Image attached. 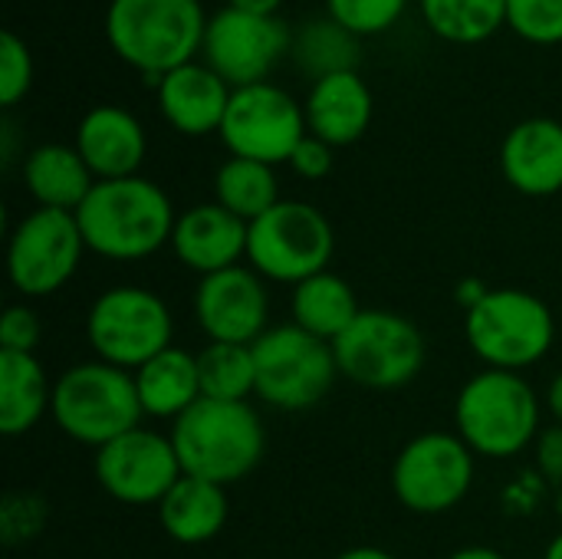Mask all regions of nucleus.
<instances>
[{
  "instance_id": "obj_1",
  "label": "nucleus",
  "mask_w": 562,
  "mask_h": 559,
  "mask_svg": "<svg viewBox=\"0 0 562 559\" xmlns=\"http://www.w3.org/2000/svg\"><path fill=\"white\" fill-rule=\"evenodd\" d=\"M86 250L115 264L155 257L171 244L178 211L161 185L145 175L95 181L76 211Z\"/></svg>"
},
{
  "instance_id": "obj_2",
  "label": "nucleus",
  "mask_w": 562,
  "mask_h": 559,
  "mask_svg": "<svg viewBox=\"0 0 562 559\" xmlns=\"http://www.w3.org/2000/svg\"><path fill=\"white\" fill-rule=\"evenodd\" d=\"M181 471L221 488L250 478L267 455V428L250 402L201 399L171 422Z\"/></svg>"
},
{
  "instance_id": "obj_3",
  "label": "nucleus",
  "mask_w": 562,
  "mask_h": 559,
  "mask_svg": "<svg viewBox=\"0 0 562 559\" xmlns=\"http://www.w3.org/2000/svg\"><path fill=\"white\" fill-rule=\"evenodd\" d=\"M458 438L487 461H510L543 432V402L524 372L484 369L454 399Z\"/></svg>"
},
{
  "instance_id": "obj_4",
  "label": "nucleus",
  "mask_w": 562,
  "mask_h": 559,
  "mask_svg": "<svg viewBox=\"0 0 562 559\" xmlns=\"http://www.w3.org/2000/svg\"><path fill=\"white\" fill-rule=\"evenodd\" d=\"M207 20L201 0H109L105 40L125 66L158 82L201 56Z\"/></svg>"
},
{
  "instance_id": "obj_5",
  "label": "nucleus",
  "mask_w": 562,
  "mask_h": 559,
  "mask_svg": "<svg viewBox=\"0 0 562 559\" xmlns=\"http://www.w3.org/2000/svg\"><path fill=\"white\" fill-rule=\"evenodd\" d=\"M49 415L66 438L92 451L138 428L145 418L132 372L102 359L76 362L56 376Z\"/></svg>"
},
{
  "instance_id": "obj_6",
  "label": "nucleus",
  "mask_w": 562,
  "mask_h": 559,
  "mask_svg": "<svg viewBox=\"0 0 562 559\" xmlns=\"http://www.w3.org/2000/svg\"><path fill=\"white\" fill-rule=\"evenodd\" d=\"M464 339L484 369L527 372L543 362L557 343L550 303L520 287H494L464 313Z\"/></svg>"
},
{
  "instance_id": "obj_7",
  "label": "nucleus",
  "mask_w": 562,
  "mask_h": 559,
  "mask_svg": "<svg viewBox=\"0 0 562 559\" xmlns=\"http://www.w3.org/2000/svg\"><path fill=\"white\" fill-rule=\"evenodd\" d=\"M86 343L95 359L135 372L175 346V316L148 287H109L86 313Z\"/></svg>"
},
{
  "instance_id": "obj_8",
  "label": "nucleus",
  "mask_w": 562,
  "mask_h": 559,
  "mask_svg": "<svg viewBox=\"0 0 562 559\" xmlns=\"http://www.w3.org/2000/svg\"><path fill=\"white\" fill-rule=\"evenodd\" d=\"M333 254L336 231L310 201H280L247 224V267L267 283L296 287L329 270Z\"/></svg>"
},
{
  "instance_id": "obj_9",
  "label": "nucleus",
  "mask_w": 562,
  "mask_h": 559,
  "mask_svg": "<svg viewBox=\"0 0 562 559\" xmlns=\"http://www.w3.org/2000/svg\"><path fill=\"white\" fill-rule=\"evenodd\" d=\"M257 399L277 412L316 409L339 379L333 343L300 329L296 323L270 326L254 346Z\"/></svg>"
},
{
  "instance_id": "obj_10",
  "label": "nucleus",
  "mask_w": 562,
  "mask_h": 559,
  "mask_svg": "<svg viewBox=\"0 0 562 559\" xmlns=\"http://www.w3.org/2000/svg\"><path fill=\"white\" fill-rule=\"evenodd\" d=\"M333 353L339 376L372 392L405 389L422 376L428 359L425 333L395 310H362L333 343Z\"/></svg>"
},
{
  "instance_id": "obj_11",
  "label": "nucleus",
  "mask_w": 562,
  "mask_h": 559,
  "mask_svg": "<svg viewBox=\"0 0 562 559\" xmlns=\"http://www.w3.org/2000/svg\"><path fill=\"white\" fill-rule=\"evenodd\" d=\"M474 474L477 455L458 432H422L392 461V494L418 517H441L468 501Z\"/></svg>"
},
{
  "instance_id": "obj_12",
  "label": "nucleus",
  "mask_w": 562,
  "mask_h": 559,
  "mask_svg": "<svg viewBox=\"0 0 562 559\" xmlns=\"http://www.w3.org/2000/svg\"><path fill=\"white\" fill-rule=\"evenodd\" d=\"M86 241L76 214L33 208L7 237V280L26 300L59 293L82 267Z\"/></svg>"
},
{
  "instance_id": "obj_13",
  "label": "nucleus",
  "mask_w": 562,
  "mask_h": 559,
  "mask_svg": "<svg viewBox=\"0 0 562 559\" xmlns=\"http://www.w3.org/2000/svg\"><path fill=\"white\" fill-rule=\"evenodd\" d=\"M221 142L234 158L263 165H290L296 145L310 135L303 102L277 82H257L231 92L221 122Z\"/></svg>"
},
{
  "instance_id": "obj_14",
  "label": "nucleus",
  "mask_w": 562,
  "mask_h": 559,
  "mask_svg": "<svg viewBox=\"0 0 562 559\" xmlns=\"http://www.w3.org/2000/svg\"><path fill=\"white\" fill-rule=\"evenodd\" d=\"M290 53L293 30L280 16L247 13L237 7H221L217 13H211L201 46V59L231 89L270 82V72Z\"/></svg>"
},
{
  "instance_id": "obj_15",
  "label": "nucleus",
  "mask_w": 562,
  "mask_h": 559,
  "mask_svg": "<svg viewBox=\"0 0 562 559\" xmlns=\"http://www.w3.org/2000/svg\"><path fill=\"white\" fill-rule=\"evenodd\" d=\"M92 474L112 501L132 507H158L184 471L171 435L138 425L95 451Z\"/></svg>"
},
{
  "instance_id": "obj_16",
  "label": "nucleus",
  "mask_w": 562,
  "mask_h": 559,
  "mask_svg": "<svg viewBox=\"0 0 562 559\" xmlns=\"http://www.w3.org/2000/svg\"><path fill=\"white\" fill-rule=\"evenodd\" d=\"M191 310L207 343L254 346L270 329L267 280L247 264L201 277L194 287Z\"/></svg>"
},
{
  "instance_id": "obj_17",
  "label": "nucleus",
  "mask_w": 562,
  "mask_h": 559,
  "mask_svg": "<svg viewBox=\"0 0 562 559\" xmlns=\"http://www.w3.org/2000/svg\"><path fill=\"white\" fill-rule=\"evenodd\" d=\"M168 247L181 267L198 277H211L227 267L247 264V221H240L217 201L191 204L178 214Z\"/></svg>"
},
{
  "instance_id": "obj_18",
  "label": "nucleus",
  "mask_w": 562,
  "mask_h": 559,
  "mask_svg": "<svg viewBox=\"0 0 562 559\" xmlns=\"http://www.w3.org/2000/svg\"><path fill=\"white\" fill-rule=\"evenodd\" d=\"M72 145L89 165V171L95 175V181L132 178L142 171L148 155V135L138 115L112 102L92 105L79 119Z\"/></svg>"
},
{
  "instance_id": "obj_19",
  "label": "nucleus",
  "mask_w": 562,
  "mask_h": 559,
  "mask_svg": "<svg viewBox=\"0 0 562 559\" xmlns=\"http://www.w3.org/2000/svg\"><path fill=\"white\" fill-rule=\"evenodd\" d=\"M231 92L234 89L204 59L184 63L155 82L161 119L178 135H188V138L221 132L224 112L231 105Z\"/></svg>"
},
{
  "instance_id": "obj_20",
  "label": "nucleus",
  "mask_w": 562,
  "mask_h": 559,
  "mask_svg": "<svg viewBox=\"0 0 562 559\" xmlns=\"http://www.w3.org/2000/svg\"><path fill=\"white\" fill-rule=\"evenodd\" d=\"M501 175L517 194L553 198L562 191V122L533 115L501 142Z\"/></svg>"
},
{
  "instance_id": "obj_21",
  "label": "nucleus",
  "mask_w": 562,
  "mask_h": 559,
  "mask_svg": "<svg viewBox=\"0 0 562 559\" xmlns=\"http://www.w3.org/2000/svg\"><path fill=\"white\" fill-rule=\"evenodd\" d=\"M303 112H306L310 135L323 138L333 148H346V145H356L369 132L375 99L362 72L349 69V72L316 79L306 92Z\"/></svg>"
},
{
  "instance_id": "obj_22",
  "label": "nucleus",
  "mask_w": 562,
  "mask_h": 559,
  "mask_svg": "<svg viewBox=\"0 0 562 559\" xmlns=\"http://www.w3.org/2000/svg\"><path fill=\"white\" fill-rule=\"evenodd\" d=\"M20 178L36 208H53L69 214H76L79 204L95 188V175L89 171L76 145L66 142H43L30 148L23 155Z\"/></svg>"
},
{
  "instance_id": "obj_23",
  "label": "nucleus",
  "mask_w": 562,
  "mask_h": 559,
  "mask_svg": "<svg viewBox=\"0 0 562 559\" xmlns=\"http://www.w3.org/2000/svg\"><path fill=\"white\" fill-rule=\"evenodd\" d=\"M155 511L168 540L181 547H204L217 540L231 517L227 488L191 478V474H181V481L161 497Z\"/></svg>"
},
{
  "instance_id": "obj_24",
  "label": "nucleus",
  "mask_w": 562,
  "mask_h": 559,
  "mask_svg": "<svg viewBox=\"0 0 562 559\" xmlns=\"http://www.w3.org/2000/svg\"><path fill=\"white\" fill-rule=\"evenodd\" d=\"M135 392L142 402L145 418H181L191 405H198L201 395V372H198V353H188L181 346H171L148 359L142 369L132 372Z\"/></svg>"
},
{
  "instance_id": "obj_25",
  "label": "nucleus",
  "mask_w": 562,
  "mask_h": 559,
  "mask_svg": "<svg viewBox=\"0 0 562 559\" xmlns=\"http://www.w3.org/2000/svg\"><path fill=\"white\" fill-rule=\"evenodd\" d=\"M53 405V382L36 356L0 353V432L20 438L33 432Z\"/></svg>"
},
{
  "instance_id": "obj_26",
  "label": "nucleus",
  "mask_w": 562,
  "mask_h": 559,
  "mask_svg": "<svg viewBox=\"0 0 562 559\" xmlns=\"http://www.w3.org/2000/svg\"><path fill=\"white\" fill-rule=\"evenodd\" d=\"M362 313L356 290L349 287V280H342L333 270H323L303 283L293 287L290 293V323H296L300 329L336 343Z\"/></svg>"
},
{
  "instance_id": "obj_27",
  "label": "nucleus",
  "mask_w": 562,
  "mask_h": 559,
  "mask_svg": "<svg viewBox=\"0 0 562 559\" xmlns=\"http://www.w3.org/2000/svg\"><path fill=\"white\" fill-rule=\"evenodd\" d=\"M214 201L247 224L257 221L260 214L283 201L273 165L231 155L214 175Z\"/></svg>"
},
{
  "instance_id": "obj_28",
  "label": "nucleus",
  "mask_w": 562,
  "mask_h": 559,
  "mask_svg": "<svg viewBox=\"0 0 562 559\" xmlns=\"http://www.w3.org/2000/svg\"><path fill=\"white\" fill-rule=\"evenodd\" d=\"M296 66L316 82L323 76H336V72H349L359 69L362 59V43L356 33H349L346 26H339L329 16L310 20L293 33V53Z\"/></svg>"
},
{
  "instance_id": "obj_29",
  "label": "nucleus",
  "mask_w": 562,
  "mask_h": 559,
  "mask_svg": "<svg viewBox=\"0 0 562 559\" xmlns=\"http://www.w3.org/2000/svg\"><path fill=\"white\" fill-rule=\"evenodd\" d=\"M428 30L458 46L487 43L507 26V0H418Z\"/></svg>"
},
{
  "instance_id": "obj_30",
  "label": "nucleus",
  "mask_w": 562,
  "mask_h": 559,
  "mask_svg": "<svg viewBox=\"0 0 562 559\" xmlns=\"http://www.w3.org/2000/svg\"><path fill=\"white\" fill-rule=\"evenodd\" d=\"M201 395L214 402H250L257 395L254 349L234 343H207L198 353Z\"/></svg>"
},
{
  "instance_id": "obj_31",
  "label": "nucleus",
  "mask_w": 562,
  "mask_h": 559,
  "mask_svg": "<svg viewBox=\"0 0 562 559\" xmlns=\"http://www.w3.org/2000/svg\"><path fill=\"white\" fill-rule=\"evenodd\" d=\"M408 10V0H326V16L349 33L379 36L389 33Z\"/></svg>"
},
{
  "instance_id": "obj_32",
  "label": "nucleus",
  "mask_w": 562,
  "mask_h": 559,
  "mask_svg": "<svg viewBox=\"0 0 562 559\" xmlns=\"http://www.w3.org/2000/svg\"><path fill=\"white\" fill-rule=\"evenodd\" d=\"M507 26L533 46H560L562 0H507Z\"/></svg>"
},
{
  "instance_id": "obj_33",
  "label": "nucleus",
  "mask_w": 562,
  "mask_h": 559,
  "mask_svg": "<svg viewBox=\"0 0 562 559\" xmlns=\"http://www.w3.org/2000/svg\"><path fill=\"white\" fill-rule=\"evenodd\" d=\"M33 86V53L30 46L13 33H0V105L13 109L16 102L26 99Z\"/></svg>"
},
{
  "instance_id": "obj_34",
  "label": "nucleus",
  "mask_w": 562,
  "mask_h": 559,
  "mask_svg": "<svg viewBox=\"0 0 562 559\" xmlns=\"http://www.w3.org/2000/svg\"><path fill=\"white\" fill-rule=\"evenodd\" d=\"M43 339L40 316L30 303H13L0 316V353H26L36 356V346Z\"/></svg>"
},
{
  "instance_id": "obj_35",
  "label": "nucleus",
  "mask_w": 562,
  "mask_h": 559,
  "mask_svg": "<svg viewBox=\"0 0 562 559\" xmlns=\"http://www.w3.org/2000/svg\"><path fill=\"white\" fill-rule=\"evenodd\" d=\"M333 165H336V148L316 135H306L290 158V168L306 181H323L333 171Z\"/></svg>"
},
{
  "instance_id": "obj_36",
  "label": "nucleus",
  "mask_w": 562,
  "mask_h": 559,
  "mask_svg": "<svg viewBox=\"0 0 562 559\" xmlns=\"http://www.w3.org/2000/svg\"><path fill=\"white\" fill-rule=\"evenodd\" d=\"M533 461L543 481L562 484V425H547L533 441Z\"/></svg>"
},
{
  "instance_id": "obj_37",
  "label": "nucleus",
  "mask_w": 562,
  "mask_h": 559,
  "mask_svg": "<svg viewBox=\"0 0 562 559\" xmlns=\"http://www.w3.org/2000/svg\"><path fill=\"white\" fill-rule=\"evenodd\" d=\"M491 293V287H484L481 280H464L461 287H458V303L464 306V313L471 310V306H477L484 297Z\"/></svg>"
},
{
  "instance_id": "obj_38",
  "label": "nucleus",
  "mask_w": 562,
  "mask_h": 559,
  "mask_svg": "<svg viewBox=\"0 0 562 559\" xmlns=\"http://www.w3.org/2000/svg\"><path fill=\"white\" fill-rule=\"evenodd\" d=\"M283 3L286 0H227V7H237L247 13H263V16H277Z\"/></svg>"
},
{
  "instance_id": "obj_39",
  "label": "nucleus",
  "mask_w": 562,
  "mask_h": 559,
  "mask_svg": "<svg viewBox=\"0 0 562 559\" xmlns=\"http://www.w3.org/2000/svg\"><path fill=\"white\" fill-rule=\"evenodd\" d=\"M547 412L553 415V422L557 425H562V369L550 379V385H547Z\"/></svg>"
},
{
  "instance_id": "obj_40",
  "label": "nucleus",
  "mask_w": 562,
  "mask_h": 559,
  "mask_svg": "<svg viewBox=\"0 0 562 559\" xmlns=\"http://www.w3.org/2000/svg\"><path fill=\"white\" fill-rule=\"evenodd\" d=\"M336 559H398L395 554H389V550H382V547H369V544H362V547H349V550H342Z\"/></svg>"
},
{
  "instance_id": "obj_41",
  "label": "nucleus",
  "mask_w": 562,
  "mask_h": 559,
  "mask_svg": "<svg viewBox=\"0 0 562 559\" xmlns=\"http://www.w3.org/2000/svg\"><path fill=\"white\" fill-rule=\"evenodd\" d=\"M448 559H507L501 550H494V547H481V544H474V547H461V550H454Z\"/></svg>"
},
{
  "instance_id": "obj_42",
  "label": "nucleus",
  "mask_w": 562,
  "mask_h": 559,
  "mask_svg": "<svg viewBox=\"0 0 562 559\" xmlns=\"http://www.w3.org/2000/svg\"><path fill=\"white\" fill-rule=\"evenodd\" d=\"M543 559H562V530L547 544V550H543Z\"/></svg>"
}]
</instances>
